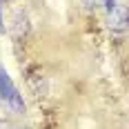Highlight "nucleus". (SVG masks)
Wrapping results in <instances>:
<instances>
[{"mask_svg": "<svg viewBox=\"0 0 129 129\" xmlns=\"http://www.w3.org/2000/svg\"><path fill=\"white\" fill-rule=\"evenodd\" d=\"M0 96L5 98L7 105H11L13 111H25V103H22L20 93L16 91V87L11 85V80L5 71H0Z\"/></svg>", "mask_w": 129, "mask_h": 129, "instance_id": "nucleus-1", "label": "nucleus"}, {"mask_svg": "<svg viewBox=\"0 0 129 129\" xmlns=\"http://www.w3.org/2000/svg\"><path fill=\"white\" fill-rule=\"evenodd\" d=\"M107 27L114 31H122L129 27V7L125 5H114L107 11Z\"/></svg>", "mask_w": 129, "mask_h": 129, "instance_id": "nucleus-2", "label": "nucleus"}, {"mask_svg": "<svg viewBox=\"0 0 129 129\" xmlns=\"http://www.w3.org/2000/svg\"><path fill=\"white\" fill-rule=\"evenodd\" d=\"M82 2H85V5H87V7H100V5H107V9H109V7H114V5H116V2H114V0H82Z\"/></svg>", "mask_w": 129, "mask_h": 129, "instance_id": "nucleus-3", "label": "nucleus"}, {"mask_svg": "<svg viewBox=\"0 0 129 129\" xmlns=\"http://www.w3.org/2000/svg\"><path fill=\"white\" fill-rule=\"evenodd\" d=\"M0 129H11V125H9V122H5V120H0Z\"/></svg>", "mask_w": 129, "mask_h": 129, "instance_id": "nucleus-4", "label": "nucleus"}, {"mask_svg": "<svg viewBox=\"0 0 129 129\" xmlns=\"http://www.w3.org/2000/svg\"><path fill=\"white\" fill-rule=\"evenodd\" d=\"M5 29V25H2V13H0V31Z\"/></svg>", "mask_w": 129, "mask_h": 129, "instance_id": "nucleus-5", "label": "nucleus"}]
</instances>
